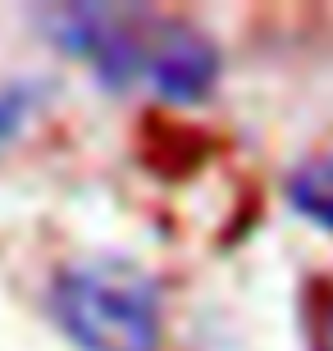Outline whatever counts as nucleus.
<instances>
[{
  "instance_id": "1",
  "label": "nucleus",
  "mask_w": 333,
  "mask_h": 351,
  "mask_svg": "<svg viewBox=\"0 0 333 351\" xmlns=\"http://www.w3.org/2000/svg\"><path fill=\"white\" fill-rule=\"evenodd\" d=\"M60 41L87 55L110 82H151L169 101H201L215 87L219 55L192 27L141 10H65Z\"/></svg>"
},
{
  "instance_id": "2",
  "label": "nucleus",
  "mask_w": 333,
  "mask_h": 351,
  "mask_svg": "<svg viewBox=\"0 0 333 351\" xmlns=\"http://www.w3.org/2000/svg\"><path fill=\"white\" fill-rule=\"evenodd\" d=\"M55 319L82 351H155L160 301L133 265H73L51 287Z\"/></svg>"
},
{
  "instance_id": "3",
  "label": "nucleus",
  "mask_w": 333,
  "mask_h": 351,
  "mask_svg": "<svg viewBox=\"0 0 333 351\" xmlns=\"http://www.w3.org/2000/svg\"><path fill=\"white\" fill-rule=\"evenodd\" d=\"M292 196L306 215H315L320 223H333V165H310V169L297 178Z\"/></svg>"
},
{
  "instance_id": "4",
  "label": "nucleus",
  "mask_w": 333,
  "mask_h": 351,
  "mask_svg": "<svg viewBox=\"0 0 333 351\" xmlns=\"http://www.w3.org/2000/svg\"><path fill=\"white\" fill-rule=\"evenodd\" d=\"M19 114H23V110H19V105H14L10 96H0V142H5V137L14 132V123H19Z\"/></svg>"
},
{
  "instance_id": "5",
  "label": "nucleus",
  "mask_w": 333,
  "mask_h": 351,
  "mask_svg": "<svg viewBox=\"0 0 333 351\" xmlns=\"http://www.w3.org/2000/svg\"><path fill=\"white\" fill-rule=\"evenodd\" d=\"M324 351H333V301H329V319H324Z\"/></svg>"
}]
</instances>
